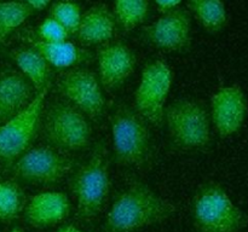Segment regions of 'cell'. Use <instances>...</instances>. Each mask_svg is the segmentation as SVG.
<instances>
[{"mask_svg":"<svg viewBox=\"0 0 248 232\" xmlns=\"http://www.w3.org/2000/svg\"><path fill=\"white\" fill-rule=\"evenodd\" d=\"M177 213L172 201L157 195L140 180H131L114 198L104 221V232H137L166 221Z\"/></svg>","mask_w":248,"mask_h":232,"instance_id":"obj_1","label":"cell"},{"mask_svg":"<svg viewBox=\"0 0 248 232\" xmlns=\"http://www.w3.org/2000/svg\"><path fill=\"white\" fill-rule=\"evenodd\" d=\"M69 188L77 201L78 220L90 222L96 219L110 193L109 154L103 140L96 143L89 160L75 169Z\"/></svg>","mask_w":248,"mask_h":232,"instance_id":"obj_2","label":"cell"},{"mask_svg":"<svg viewBox=\"0 0 248 232\" xmlns=\"http://www.w3.org/2000/svg\"><path fill=\"white\" fill-rule=\"evenodd\" d=\"M114 157L120 166L145 168L153 157L149 123L127 104L115 105L109 116Z\"/></svg>","mask_w":248,"mask_h":232,"instance_id":"obj_3","label":"cell"},{"mask_svg":"<svg viewBox=\"0 0 248 232\" xmlns=\"http://www.w3.org/2000/svg\"><path fill=\"white\" fill-rule=\"evenodd\" d=\"M190 210L196 232H241L248 226V213L232 202L217 181H207L196 188Z\"/></svg>","mask_w":248,"mask_h":232,"instance_id":"obj_4","label":"cell"},{"mask_svg":"<svg viewBox=\"0 0 248 232\" xmlns=\"http://www.w3.org/2000/svg\"><path fill=\"white\" fill-rule=\"evenodd\" d=\"M40 132L48 146L63 154L84 151L91 144L89 118L67 101L48 104L41 117Z\"/></svg>","mask_w":248,"mask_h":232,"instance_id":"obj_5","label":"cell"},{"mask_svg":"<svg viewBox=\"0 0 248 232\" xmlns=\"http://www.w3.org/2000/svg\"><path fill=\"white\" fill-rule=\"evenodd\" d=\"M164 122L172 143L179 149L206 151L210 147L211 117L201 102L190 98L172 102L165 108Z\"/></svg>","mask_w":248,"mask_h":232,"instance_id":"obj_6","label":"cell"},{"mask_svg":"<svg viewBox=\"0 0 248 232\" xmlns=\"http://www.w3.org/2000/svg\"><path fill=\"white\" fill-rule=\"evenodd\" d=\"M48 89L36 92L24 110L0 126V162L5 167H11L38 137Z\"/></svg>","mask_w":248,"mask_h":232,"instance_id":"obj_7","label":"cell"},{"mask_svg":"<svg viewBox=\"0 0 248 232\" xmlns=\"http://www.w3.org/2000/svg\"><path fill=\"white\" fill-rule=\"evenodd\" d=\"M75 166L77 162L72 157L46 145L31 147L10 169L15 178L24 183L52 186L74 171Z\"/></svg>","mask_w":248,"mask_h":232,"instance_id":"obj_8","label":"cell"},{"mask_svg":"<svg viewBox=\"0 0 248 232\" xmlns=\"http://www.w3.org/2000/svg\"><path fill=\"white\" fill-rule=\"evenodd\" d=\"M172 81L173 72L165 60H153L143 68L135 92V110L154 127H160L164 123Z\"/></svg>","mask_w":248,"mask_h":232,"instance_id":"obj_9","label":"cell"},{"mask_svg":"<svg viewBox=\"0 0 248 232\" xmlns=\"http://www.w3.org/2000/svg\"><path fill=\"white\" fill-rule=\"evenodd\" d=\"M56 89L67 102L77 106L92 120H101L107 102L103 87L96 72L84 67H75L63 72Z\"/></svg>","mask_w":248,"mask_h":232,"instance_id":"obj_10","label":"cell"},{"mask_svg":"<svg viewBox=\"0 0 248 232\" xmlns=\"http://www.w3.org/2000/svg\"><path fill=\"white\" fill-rule=\"evenodd\" d=\"M142 35L147 43L165 52H186L191 46L190 14L179 7L164 12L154 23L143 28Z\"/></svg>","mask_w":248,"mask_h":232,"instance_id":"obj_11","label":"cell"},{"mask_svg":"<svg viewBox=\"0 0 248 232\" xmlns=\"http://www.w3.org/2000/svg\"><path fill=\"white\" fill-rule=\"evenodd\" d=\"M248 114L246 93L239 85L223 86L211 98V121L223 139L236 134L244 127Z\"/></svg>","mask_w":248,"mask_h":232,"instance_id":"obj_12","label":"cell"},{"mask_svg":"<svg viewBox=\"0 0 248 232\" xmlns=\"http://www.w3.org/2000/svg\"><path fill=\"white\" fill-rule=\"evenodd\" d=\"M137 64L136 53L121 41L107 43L97 51L98 79L102 87L116 91L126 84Z\"/></svg>","mask_w":248,"mask_h":232,"instance_id":"obj_13","label":"cell"},{"mask_svg":"<svg viewBox=\"0 0 248 232\" xmlns=\"http://www.w3.org/2000/svg\"><path fill=\"white\" fill-rule=\"evenodd\" d=\"M19 39L28 44L31 47L38 51L50 67L55 69H72L82 64L92 62L93 55L87 48L77 46L70 41H58L48 43L39 39L35 31L31 28H26L21 34Z\"/></svg>","mask_w":248,"mask_h":232,"instance_id":"obj_14","label":"cell"},{"mask_svg":"<svg viewBox=\"0 0 248 232\" xmlns=\"http://www.w3.org/2000/svg\"><path fill=\"white\" fill-rule=\"evenodd\" d=\"M72 212V203L64 192L44 191L27 202L23 210L27 224L35 229H46L64 221Z\"/></svg>","mask_w":248,"mask_h":232,"instance_id":"obj_15","label":"cell"},{"mask_svg":"<svg viewBox=\"0 0 248 232\" xmlns=\"http://www.w3.org/2000/svg\"><path fill=\"white\" fill-rule=\"evenodd\" d=\"M36 94L33 85L17 70L0 74V126L21 113Z\"/></svg>","mask_w":248,"mask_h":232,"instance_id":"obj_16","label":"cell"},{"mask_svg":"<svg viewBox=\"0 0 248 232\" xmlns=\"http://www.w3.org/2000/svg\"><path fill=\"white\" fill-rule=\"evenodd\" d=\"M116 19L113 11L104 4H97L82 14L78 40L85 46L107 44L114 38L116 31Z\"/></svg>","mask_w":248,"mask_h":232,"instance_id":"obj_17","label":"cell"},{"mask_svg":"<svg viewBox=\"0 0 248 232\" xmlns=\"http://www.w3.org/2000/svg\"><path fill=\"white\" fill-rule=\"evenodd\" d=\"M10 57L19 68V72L31 81L35 92L51 87V67L38 51L24 46L12 50Z\"/></svg>","mask_w":248,"mask_h":232,"instance_id":"obj_18","label":"cell"},{"mask_svg":"<svg viewBox=\"0 0 248 232\" xmlns=\"http://www.w3.org/2000/svg\"><path fill=\"white\" fill-rule=\"evenodd\" d=\"M188 9L208 33H219L228 24V12L223 0H186Z\"/></svg>","mask_w":248,"mask_h":232,"instance_id":"obj_19","label":"cell"},{"mask_svg":"<svg viewBox=\"0 0 248 232\" xmlns=\"http://www.w3.org/2000/svg\"><path fill=\"white\" fill-rule=\"evenodd\" d=\"M26 204V193L17 181L0 180V221H14L23 213Z\"/></svg>","mask_w":248,"mask_h":232,"instance_id":"obj_20","label":"cell"},{"mask_svg":"<svg viewBox=\"0 0 248 232\" xmlns=\"http://www.w3.org/2000/svg\"><path fill=\"white\" fill-rule=\"evenodd\" d=\"M114 17L125 31L144 23L149 16V0H114Z\"/></svg>","mask_w":248,"mask_h":232,"instance_id":"obj_21","label":"cell"},{"mask_svg":"<svg viewBox=\"0 0 248 232\" xmlns=\"http://www.w3.org/2000/svg\"><path fill=\"white\" fill-rule=\"evenodd\" d=\"M33 14V10L23 1H0V45Z\"/></svg>","mask_w":248,"mask_h":232,"instance_id":"obj_22","label":"cell"},{"mask_svg":"<svg viewBox=\"0 0 248 232\" xmlns=\"http://www.w3.org/2000/svg\"><path fill=\"white\" fill-rule=\"evenodd\" d=\"M81 16V9L79 4L73 0H58L50 9V17L62 24L70 36L77 34Z\"/></svg>","mask_w":248,"mask_h":232,"instance_id":"obj_23","label":"cell"},{"mask_svg":"<svg viewBox=\"0 0 248 232\" xmlns=\"http://www.w3.org/2000/svg\"><path fill=\"white\" fill-rule=\"evenodd\" d=\"M35 31V35L39 39L48 43H58V41H67L70 34L67 29L58 23L52 17H46L43 22L38 26Z\"/></svg>","mask_w":248,"mask_h":232,"instance_id":"obj_24","label":"cell"},{"mask_svg":"<svg viewBox=\"0 0 248 232\" xmlns=\"http://www.w3.org/2000/svg\"><path fill=\"white\" fill-rule=\"evenodd\" d=\"M153 1L156 4L157 9L161 12L170 11V10H173L176 7H178V5L181 4L183 0H153Z\"/></svg>","mask_w":248,"mask_h":232,"instance_id":"obj_25","label":"cell"},{"mask_svg":"<svg viewBox=\"0 0 248 232\" xmlns=\"http://www.w3.org/2000/svg\"><path fill=\"white\" fill-rule=\"evenodd\" d=\"M52 0H23L33 11H41L45 9Z\"/></svg>","mask_w":248,"mask_h":232,"instance_id":"obj_26","label":"cell"},{"mask_svg":"<svg viewBox=\"0 0 248 232\" xmlns=\"http://www.w3.org/2000/svg\"><path fill=\"white\" fill-rule=\"evenodd\" d=\"M57 232H85L82 230L78 229L74 225H65V226H62Z\"/></svg>","mask_w":248,"mask_h":232,"instance_id":"obj_27","label":"cell"},{"mask_svg":"<svg viewBox=\"0 0 248 232\" xmlns=\"http://www.w3.org/2000/svg\"><path fill=\"white\" fill-rule=\"evenodd\" d=\"M10 232H24V231L21 229V227H15V229H12Z\"/></svg>","mask_w":248,"mask_h":232,"instance_id":"obj_28","label":"cell"}]
</instances>
